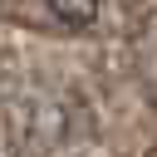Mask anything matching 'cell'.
<instances>
[{
    "mask_svg": "<svg viewBox=\"0 0 157 157\" xmlns=\"http://www.w3.org/2000/svg\"><path fill=\"white\" fill-rule=\"evenodd\" d=\"M64 25H74V29H83V25H93V15H98V5L103 0H44Z\"/></svg>",
    "mask_w": 157,
    "mask_h": 157,
    "instance_id": "obj_1",
    "label": "cell"
}]
</instances>
